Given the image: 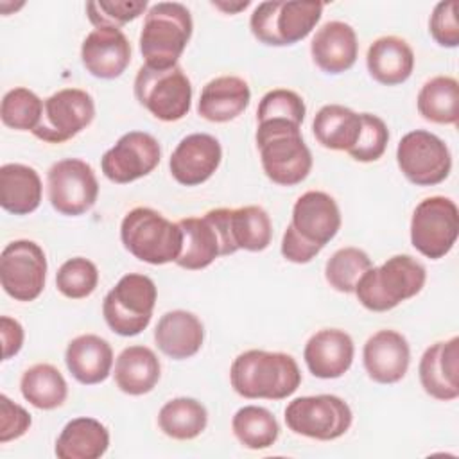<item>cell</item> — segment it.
I'll return each instance as SVG.
<instances>
[{
	"label": "cell",
	"mask_w": 459,
	"mask_h": 459,
	"mask_svg": "<svg viewBox=\"0 0 459 459\" xmlns=\"http://www.w3.org/2000/svg\"><path fill=\"white\" fill-rule=\"evenodd\" d=\"M230 380L235 393L247 400H283L299 387L301 371L289 353L247 350L233 360Z\"/></svg>",
	"instance_id": "obj_1"
},
{
	"label": "cell",
	"mask_w": 459,
	"mask_h": 459,
	"mask_svg": "<svg viewBox=\"0 0 459 459\" xmlns=\"http://www.w3.org/2000/svg\"><path fill=\"white\" fill-rule=\"evenodd\" d=\"M299 127L287 120L258 122L256 145L262 169L276 185L294 186L310 174L312 154Z\"/></svg>",
	"instance_id": "obj_2"
},
{
	"label": "cell",
	"mask_w": 459,
	"mask_h": 459,
	"mask_svg": "<svg viewBox=\"0 0 459 459\" xmlns=\"http://www.w3.org/2000/svg\"><path fill=\"white\" fill-rule=\"evenodd\" d=\"M427 271L411 255H394L368 269L355 287L359 303L371 312H387L414 298L425 285Z\"/></svg>",
	"instance_id": "obj_3"
},
{
	"label": "cell",
	"mask_w": 459,
	"mask_h": 459,
	"mask_svg": "<svg viewBox=\"0 0 459 459\" xmlns=\"http://www.w3.org/2000/svg\"><path fill=\"white\" fill-rule=\"evenodd\" d=\"M192 14L179 2H158L145 14L140 32V52L151 68L178 65L192 36Z\"/></svg>",
	"instance_id": "obj_4"
},
{
	"label": "cell",
	"mask_w": 459,
	"mask_h": 459,
	"mask_svg": "<svg viewBox=\"0 0 459 459\" xmlns=\"http://www.w3.org/2000/svg\"><path fill=\"white\" fill-rule=\"evenodd\" d=\"M120 240L134 258L151 265H163L178 260L183 231L178 222L169 221L160 212L136 206L122 219Z\"/></svg>",
	"instance_id": "obj_5"
},
{
	"label": "cell",
	"mask_w": 459,
	"mask_h": 459,
	"mask_svg": "<svg viewBox=\"0 0 459 459\" xmlns=\"http://www.w3.org/2000/svg\"><path fill=\"white\" fill-rule=\"evenodd\" d=\"M321 2H262L249 18L253 36L269 47H287L305 39L323 14Z\"/></svg>",
	"instance_id": "obj_6"
},
{
	"label": "cell",
	"mask_w": 459,
	"mask_h": 459,
	"mask_svg": "<svg viewBox=\"0 0 459 459\" xmlns=\"http://www.w3.org/2000/svg\"><path fill=\"white\" fill-rule=\"evenodd\" d=\"M156 298L158 290L149 276L140 273L124 274L102 301L106 325L118 335H138L151 323Z\"/></svg>",
	"instance_id": "obj_7"
},
{
	"label": "cell",
	"mask_w": 459,
	"mask_h": 459,
	"mask_svg": "<svg viewBox=\"0 0 459 459\" xmlns=\"http://www.w3.org/2000/svg\"><path fill=\"white\" fill-rule=\"evenodd\" d=\"M136 100L158 120L178 122L192 104V82L179 65L151 68L143 65L134 77Z\"/></svg>",
	"instance_id": "obj_8"
},
{
	"label": "cell",
	"mask_w": 459,
	"mask_h": 459,
	"mask_svg": "<svg viewBox=\"0 0 459 459\" xmlns=\"http://www.w3.org/2000/svg\"><path fill=\"white\" fill-rule=\"evenodd\" d=\"M283 418L294 434L319 441L344 436L353 421L350 405L335 394L294 398L285 407Z\"/></svg>",
	"instance_id": "obj_9"
},
{
	"label": "cell",
	"mask_w": 459,
	"mask_h": 459,
	"mask_svg": "<svg viewBox=\"0 0 459 459\" xmlns=\"http://www.w3.org/2000/svg\"><path fill=\"white\" fill-rule=\"evenodd\" d=\"M459 233L457 204L443 195H432L414 208L411 217V244L430 260L443 258L454 247Z\"/></svg>",
	"instance_id": "obj_10"
},
{
	"label": "cell",
	"mask_w": 459,
	"mask_h": 459,
	"mask_svg": "<svg viewBox=\"0 0 459 459\" xmlns=\"http://www.w3.org/2000/svg\"><path fill=\"white\" fill-rule=\"evenodd\" d=\"M226 210L228 208H215L203 217L178 221L183 231V247L176 260L179 267L199 271L208 267L215 258L237 251L228 235Z\"/></svg>",
	"instance_id": "obj_11"
},
{
	"label": "cell",
	"mask_w": 459,
	"mask_h": 459,
	"mask_svg": "<svg viewBox=\"0 0 459 459\" xmlns=\"http://www.w3.org/2000/svg\"><path fill=\"white\" fill-rule=\"evenodd\" d=\"M396 161L402 174L418 186H432L445 181L452 169L446 143L423 129L402 136L396 147Z\"/></svg>",
	"instance_id": "obj_12"
},
{
	"label": "cell",
	"mask_w": 459,
	"mask_h": 459,
	"mask_svg": "<svg viewBox=\"0 0 459 459\" xmlns=\"http://www.w3.org/2000/svg\"><path fill=\"white\" fill-rule=\"evenodd\" d=\"M47 190L48 201L57 213L77 217L95 204L99 181L86 161L79 158H65L48 169Z\"/></svg>",
	"instance_id": "obj_13"
},
{
	"label": "cell",
	"mask_w": 459,
	"mask_h": 459,
	"mask_svg": "<svg viewBox=\"0 0 459 459\" xmlns=\"http://www.w3.org/2000/svg\"><path fill=\"white\" fill-rule=\"evenodd\" d=\"M95 117L93 97L81 88H63L43 100V115L32 134L47 143H63L82 129Z\"/></svg>",
	"instance_id": "obj_14"
},
{
	"label": "cell",
	"mask_w": 459,
	"mask_h": 459,
	"mask_svg": "<svg viewBox=\"0 0 459 459\" xmlns=\"http://www.w3.org/2000/svg\"><path fill=\"white\" fill-rule=\"evenodd\" d=\"M47 256L39 244L20 238L9 242L0 255V283L16 301H34L45 289Z\"/></svg>",
	"instance_id": "obj_15"
},
{
	"label": "cell",
	"mask_w": 459,
	"mask_h": 459,
	"mask_svg": "<svg viewBox=\"0 0 459 459\" xmlns=\"http://www.w3.org/2000/svg\"><path fill=\"white\" fill-rule=\"evenodd\" d=\"M161 160L158 140L143 131H129L108 149L100 160L102 174L118 185L136 181L151 174Z\"/></svg>",
	"instance_id": "obj_16"
},
{
	"label": "cell",
	"mask_w": 459,
	"mask_h": 459,
	"mask_svg": "<svg viewBox=\"0 0 459 459\" xmlns=\"http://www.w3.org/2000/svg\"><path fill=\"white\" fill-rule=\"evenodd\" d=\"M222 149L215 136L192 133L176 145L169 160L172 178L185 186H195L208 181L219 169Z\"/></svg>",
	"instance_id": "obj_17"
},
{
	"label": "cell",
	"mask_w": 459,
	"mask_h": 459,
	"mask_svg": "<svg viewBox=\"0 0 459 459\" xmlns=\"http://www.w3.org/2000/svg\"><path fill=\"white\" fill-rule=\"evenodd\" d=\"M459 337L437 341L429 346L418 366L423 391L441 402L459 396Z\"/></svg>",
	"instance_id": "obj_18"
},
{
	"label": "cell",
	"mask_w": 459,
	"mask_h": 459,
	"mask_svg": "<svg viewBox=\"0 0 459 459\" xmlns=\"http://www.w3.org/2000/svg\"><path fill=\"white\" fill-rule=\"evenodd\" d=\"M81 61L93 77L117 79L131 63V43L120 29H93L81 45Z\"/></svg>",
	"instance_id": "obj_19"
},
{
	"label": "cell",
	"mask_w": 459,
	"mask_h": 459,
	"mask_svg": "<svg viewBox=\"0 0 459 459\" xmlns=\"http://www.w3.org/2000/svg\"><path fill=\"white\" fill-rule=\"evenodd\" d=\"M364 369L377 384L400 382L411 362V348L407 339L396 330H378L362 350Z\"/></svg>",
	"instance_id": "obj_20"
},
{
	"label": "cell",
	"mask_w": 459,
	"mask_h": 459,
	"mask_svg": "<svg viewBox=\"0 0 459 459\" xmlns=\"http://www.w3.org/2000/svg\"><path fill=\"white\" fill-rule=\"evenodd\" d=\"M290 224L301 237L325 247L341 228V212L332 195L308 190L294 203Z\"/></svg>",
	"instance_id": "obj_21"
},
{
	"label": "cell",
	"mask_w": 459,
	"mask_h": 459,
	"mask_svg": "<svg viewBox=\"0 0 459 459\" xmlns=\"http://www.w3.org/2000/svg\"><path fill=\"white\" fill-rule=\"evenodd\" d=\"M353 355V339L339 328H323L316 332L303 350L308 371L325 380L342 377L351 368Z\"/></svg>",
	"instance_id": "obj_22"
},
{
	"label": "cell",
	"mask_w": 459,
	"mask_h": 459,
	"mask_svg": "<svg viewBox=\"0 0 459 459\" xmlns=\"http://www.w3.org/2000/svg\"><path fill=\"white\" fill-rule=\"evenodd\" d=\"M310 54L314 63L326 74L337 75L350 70L359 56V41L351 25L326 22L312 38Z\"/></svg>",
	"instance_id": "obj_23"
},
{
	"label": "cell",
	"mask_w": 459,
	"mask_h": 459,
	"mask_svg": "<svg viewBox=\"0 0 459 459\" xmlns=\"http://www.w3.org/2000/svg\"><path fill=\"white\" fill-rule=\"evenodd\" d=\"M154 341L163 355L174 360L190 359L203 346L204 326L188 310H170L160 317L154 328Z\"/></svg>",
	"instance_id": "obj_24"
},
{
	"label": "cell",
	"mask_w": 459,
	"mask_h": 459,
	"mask_svg": "<svg viewBox=\"0 0 459 459\" xmlns=\"http://www.w3.org/2000/svg\"><path fill=\"white\" fill-rule=\"evenodd\" d=\"M251 90L242 77L221 75L208 81L197 102V113L210 122H230L249 106Z\"/></svg>",
	"instance_id": "obj_25"
},
{
	"label": "cell",
	"mask_w": 459,
	"mask_h": 459,
	"mask_svg": "<svg viewBox=\"0 0 459 459\" xmlns=\"http://www.w3.org/2000/svg\"><path fill=\"white\" fill-rule=\"evenodd\" d=\"M65 362L77 382L84 385L100 384L111 373L113 350L106 339L95 333L77 335L66 346Z\"/></svg>",
	"instance_id": "obj_26"
},
{
	"label": "cell",
	"mask_w": 459,
	"mask_h": 459,
	"mask_svg": "<svg viewBox=\"0 0 459 459\" xmlns=\"http://www.w3.org/2000/svg\"><path fill=\"white\" fill-rule=\"evenodd\" d=\"M366 66L377 82L396 86L411 77L414 70V52L405 39L398 36H382L369 45Z\"/></svg>",
	"instance_id": "obj_27"
},
{
	"label": "cell",
	"mask_w": 459,
	"mask_h": 459,
	"mask_svg": "<svg viewBox=\"0 0 459 459\" xmlns=\"http://www.w3.org/2000/svg\"><path fill=\"white\" fill-rule=\"evenodd\" d=\"M115 384L131 396L151 393L161 375V366L156 353L142 344L127 346L120 351L115 362Z\"/></svg>",
	"instance_id": "obj_28"
},
{
	"label": "cell",
	"mask_w": 459,
	"mask_h": 459,
	"mask_svg": "<svg viewBox=\"0 0 459 459\" xmlns=\"http://www.w3.org/2000/svg\"><path fill=\"white\" fill-rule=\"evenodd\" d=\"M43 185L39 174L23 163L0 167V206L14 215H29L41 203Z\"/></svg>",
	"instance_id": "obj_29"
},
{
	"label": "cell",
	"mask_w": 459,
	"mask_h": 459,
	"mask_svg": "<svg viewBox=\"0 0 459 459\" xmlns=\"http://www.w3.org/2000/svg\"><path fill=\"white\" fill-rule=\"evenodd\" d=\"M109 446L108 429L95 418L81 416L70 420L56 441L59 459H99Z\"/></svg>",
	"instance_id": "obj_30"
},
{
	"label": "cell",
	"mask_w": 459,
	"mask_h": 459,
	"mask_svg": "<svg viewBox=\"0 0 459 459\" xmlns=\"http://www.w3.org/2000/svg\"><path fill=\"white\" fill-rule=\"evenodd\" d=\"M360 127V113H355L353 109L341 104L323 106L312 122L314 136L323 147L346 152L357 143Z\"/></svg>",
	"instance_id": "obj_31"
},
{
	"label": "cell",
	"mask_w": 459,
	"mask_h": 459,
	"mask_svg": "<svg viewBox=\"0 0 459 459\" xmlns=\"http://www.w3.org/2000/svg\"><path fill=\"white\" fill-rule=\"evenodd\" d=\"M228 233L233 247L246 251H264L273 238V224L267 212L260 206L228 208Z\"/></svg>",
	"instance_id": "obj_32"
},
{
	"label": "cell",
	"mask_w": 459,
	"mask_h": 459,
	"mask_svg": "<svg viewBox=\"0 0 459 459\" xmlns=\"http://www.w3.org/2000/svg\"><path fill=\"white\" fill-rule=\"evenodd\" d=\"M22 396L36 409L52 411L65 403L68 385L61 371L52 364H34L23 371L20 380Z\"/></svg>",
	"instance_id": "obj_33"
},
{
	"label": "cell",
	"mask_w": 459,
	"mask_h": 459,
	"mask_svg": "<svg viewBox=\"0 0 459 459\" xmlns=\"http://www.w3.org/2000/svg\"><path fill=\"white\" fill-rule=\"evenodd\" d=\"M420 115L434 124H457L459 120V84L450 75L429 79L416 99Z\"/></svg>",
	"instance_id": "obj_34"
},
{
	"label": "cell",
	"mask_w": 459,
	"mask_h": 459,
	"mask_svg": "<svg viewBox=\"0 0 459 459\" xmlns=\"http://www.w3.org/2000/svg\"><path fill=\"white\" fill-rule=\"evenodd\" d=\"M161 432L178 441L197 437L208 425L206 407L195 398L179 396L169 400L158 412Z\"/></svg>",
	"instance_id": "obj_35"
},
{
	"label": "cell",
	"mask_w": 459,
	"mask_h": 459,
	"mask_svg": "<svg viewBox=\"0 0 459 459\" xmlns=\"http://www.w3.org/2000/svg\"><path fill=\"white\" fill-rule=\"evenodd\" d=\"M231 430L238 443L249 450H264L276 443L280 425L271 411L260 405L240 407L231 420Z\"/></svg>",
	"instance_id": "obj_36"
},
{
	"label": "cell",
	"mask_w": 459,
	"mask_h": 459,
	"mask_svg": "<svg viewBox=\"0 0 459 459\" xmlns=\"http://www.w3.org/2000/svg\"><path fill=\"white\" fill-rule=\"evenodd\" d=\"M371 258L366 251L348 246L337 249L325 265V278L337 292H355V287L362 274L371 269Z\"/></svg>",
	"instance_id": "obj_37"
},
{
	"label": "cell",
	"mask_w": 459,
	"mask_h": 459,
	"mask_svg": "<svg viewBox=\"0 0 459 459\" xmlns=\"http://www.w3.org/2000/svg\"><path fill=\"white\" fill-rule=\"evenodd\" d=\"M43 115V100L29 88L9 90L0 104L4 126L14 131H34Z\"/></svg>",
	"instance_id": "obj_38"
},
{
	"label": "cell",
	"mask_w": 459,
	"mask_h": 459,
	"mask_svg": "<svg viewBox=\"0 0 459 459\" xmlns=\"http://www.w3.org/2000/svg\"><path fill=\"white\" fill-rule=\"evenodd\" d=\"M99 285V271L97 265L84 258L74 256L66 260L56 274L57 290L70 299L88 298Z\"/></svg>",
	"instance_id": "obj_39"
},
{
	"label": "cell",
	"mask_w": 459,
	"mask_h": 459,
	"mask_svg": "<svg viewBox=\"0 0 459 459\" xmlns=\"http://www.w3.org/2000/svg\"><path fill=\"white\" fill-rule=\"evenodd\" d=\"M305 102L303 99L292 91V90H285V88H276L267 91L258 104L256 109V120L264 122V120H287L292 122L296 126H301L305 120Z\"/></svg>",
	"instance_id": "obj_40"
},
{
	"label": "cell",
	"mask_w": 459,
	"mask_h": 459,
	"mask_svg": "<svg viewBox=\"0 0 459 459\" xmlns=\"http://www.w3.org/2000/svg\"><path fill=\"white\" fill-rule=\"evenodd\" d=\"M147 9L145 0H99L86 4V14L95 29H120Z\"/></svg>",
	"instance_id": "obj_41"
},
{
	"label": "cell",
	"mask_w": 459,
	"mask_h": 459,
	"mask_svg": "<svg viewBox=\"0 0 459 459\" xmlns=\"http://www.w3.org/2000/svg\"><path fill=\"white\" fill-rule=\"evenodd\" d=\"M362 127L357 143L348 151V154L362 163L377 161L385 152L389 142V129L385 122L371 113H360Z\"/></svg>",
	"instance_id": "obj_42"
},
{
	"label": "cell",
	"mask_w": 459,
	"mask_h": 459,
	"mask_svg": "<svg viewBox=\"0 0 459 459\" xmlns=\"http://www.w3.org/2000/svg\"><path fill=\"white\" fill-rule=\"evenodd\" d=\"M457 2L446 0L439 2L429 20V30L434 41L446 48H455L459 45V25H457Z\"/></svg>",
	"instance_id": "obj_43"
},
{
	"label": "cell",
	"mask_w": 459,
	"mask_h": 459,
	"mask_svg": "<svg viewBox=\"0 0 459 459\" xmlns=\"http://www.w3.org/2000/svg\"><path fill=\"white\" fill-rule=\"evenodd\" d=\"M30 414L5 394H0V443L22 437L30 429Z\"/></svg>",
	"instance_id": "obj_44"
},
{
	"label": "cell",
	"mask_w": 459,
	"mask_h": 459,
	"mask_svg": "<svg viewBox=\"0 0 459 459\" xmlns=\"http://www.w3.org/2000/svg\"><path fill=\"white\" fill-rule=\"evenodd\" d=\"M323 247L317 244H312L305 237H301L292 224L287 226L283 238H281V255L285 260L294 264H308Z\"/></svg>",
	"instance_id": "obj_45"
},
{
	"label": "cell",
	"mask_w": 459,
	"mask_h": 459,
	"mask_svg": "<svg viewBox=\"0 0 459 459\" xmlns=\"http://www.w3.org/2000/svg\"><path fill=\"white\" fill-rule=\"evenodd\" d=\"M0 335H2V359L7 360L22 350L23 328L16 319H13L9 316H2L0 317Z\"/></svg>",
	"instance_id": "obj_46"
},
{
	"label": "cell",
	"mask_w": 459,
	"mask_h": 459,
	"mask_svg": "<svg viewBox=\"0 0 459 459\" xmlns=\"http://www.w3.org/2000/svg\"><path fill=\"white\" fill-rule=\"evenodd\" d=\"M213 5L217 7V9H221V11H224V13H230V14H233V13H238L240 9H246L247 5H249V2L246 0V2H213Z\"/></svg>",
	"instance_id": "obj_47"
}]
</instances>
